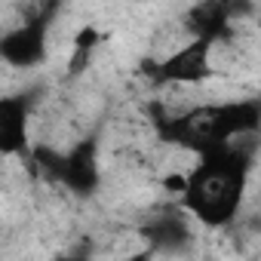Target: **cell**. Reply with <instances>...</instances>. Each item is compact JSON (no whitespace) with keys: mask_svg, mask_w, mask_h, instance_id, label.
Wrapping results in <instances>:
<instances>
[{"mask_svg":"<svg viewBox=\"0 0 261 261\" xmlns=\"http://www.w3.org/2000/svg\"><path fill=\"white\" fill-rule=\"evenodd\" d=\"M252 151L240 142L209 148L197 154L194 166L185 172L181 203L191 218H200L206 227L230 224L243 206L249 181Z\"/></svg>","mask_w":261,"mask_h":261,"instance_id":"cell-1","label":"cell"},{"mask_svg":"<svg viewBox=\"0 0 261 261\" xmlns=\"http://www.w3.org/2000/svg\"><path fill=\"white\" fill-rule=\"evenodd\" d=\"M154 249L151 246H145V249H139V252H129V255H123V258H117V261H154Z\"/></svg>","mask_w":261,"mask_h":261,"instance_id":"cell-2","label":"cell"}]
</instances>
